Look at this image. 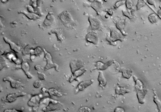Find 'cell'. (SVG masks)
<instances>
[{
    "mask_svg": "<svg viewBox=\"0 0 161 112\" xmlns=\"http://www.w3.org/2000/svg\"><path fill=\"white\" fill-rule=\"evenodd\" d=\"M3 81L9 82L11 87L13 88L19 89L24 86L23 84L20 81L13 79L9 76L4 78Z\"/></svg>",
    "mask_w": 161,
    "mask_h": 112,
    "instance_id": "obj_7",
    "label": "cell"
},
{
    "mask_svg": "<svg viewBox=\"0 0 161 112\" xmlns=\"http://www.w3.org/2000/svg\"><path fill=\"white\" fill-rule=\"evenodd\" d=\"M146 2V0H138L136 6L137 10H139L144 7L145 5Z\"/></svg>",
    "mask_w": 161,
    "mask_h": 112,
    "instance_id": "obj_25",
    "label": "cell"
},
{
    "mask_svg": "<svg viewBox=\"0 0 161 112\" xmlns=\"http://www.w3.org/2000/svg\"><path fill=\"white\" fill-rule=\"evenodd\" d=\"M107 12L108 13L109 15H112L113 14V11H112L111 10H109L107 11Z\"/></svg>",
    "mask_w": 161,
    "mask_h": 112,
    "instance_id": "obj_37",
    "label": "cell"
},
{
    "mask_svg": "<svg viewBox=\"0 0 161 112\" xmlns=\"http://www.w3.org/2000/svg\"><path fill=\"white\" fill-rule=\"evenodd\" d=\"M148 19L152 23H155L157 22L159 20V18L154 14H152L149 15Z\"/></svg>",
    "mask_w": 161,
    "mask_h": 112,
    "instance_id": "obj_24",
    "label": "cell"
},
{
    "mask_svg": "<svg viewBox=\"0 0 161 112\" xmlns=\"http://www.w3.org/2000/svg\"><path fill=\"white\" fill-rule=\"evenodd\" d=\"M47 89L45 88H43L41 89V91L43 93H47Z\"/></svg>",
    "mask_w": 161,
    "mask_h": 112,
    "instance_id": "obj_36",
    "label": "cell"
},
{
    "mask_svg": "<svg viewBox=\"0 0 161 112\" xmlns=\"http://www.w3.org/2000/svg\"><path fill=\"white\" fill-rule=\"evenodd\" d=\"M79 112H91V109L89 108L88 107H81L79 110Z\"/></svg>",
    "mask_w": 161,
    "mask_h": 112,
    "instance_id": "obj_30",
    "label": "cell"
},
{
    "mask_svg": "<svg viewBox=\"0 0 161 112\" xmlns=\"http://www.w3.org/2000/svg\"><path fill=\"white\" fill-rule=\"evenodd\" d=\"M114 61L113 60H110L105 63H103L100 62H97L96 65L97 68L101 70H105L108 67L114 63Z\"/></svg>",
    "mask_w": 161,
    "mask_h": 112,
    "instance_id": "obj_12",
    "label": "cell"
},
{
    "mask_svg": "<svg viewBox=\"0 0 161 112\" xmlns=\"http://www.w3.org/2000/svg\"><path fill=\"white\" fill-rule=\"evenodd\" d=\"M125 4L128 9H132L133 6V3L132 0H125Z\"/></svg>",
    "mask_w": 161,
    "mask_h": 112,
    "instance_id": "obj_27",
    "label": "cell"
},
{
    "mask_svg": "<svg viewBox=\"0 0 161 112\" xmlns=\"http://www.w3.org/2000/svg\"><path fill=\"white\" fill-rule=\"evenodd\" d=\"M4 41L6 43L9 45L10 48L12 50L16 52H19L21 50V48L14 42L11 41V40L9 39L6 37H4Z\"/></svg>",
    "mask_w": 161,
    "mask_h": 112,
    "instance_id": "obj_11",
    "label": "cell"
},
{
    "mask_svg": "<svg viewBox=\"0 0 161 112\" xmlns=\"http://www.w3.org/2000/svg\"><path fill=\"white\" fill-rule=\"evenodd\" d=\"M41 98L38 95L33 96L28 102V105L31 107L36 106L39 103Z\"/></svg>",
    "mask_w": 161,
    "mask_h": 112,
    "instance_id": "obj_14",
    "label": "cell"
},
{
    "mask_svg": "<svg viewBox=\"0 0 161 112\" xmlns=\"http://www.w3.org/2000/svg\"><path fill=\"white\" fill-rule=\"evenodd\" d=\"M41 80H37L35 81L33 83V86L35 88H39L42 86Z\"/></svg>",
    "mask_w": 161,
    "mask_h": 112,
    "instance_id": "obj_26",
    "label": "cell"
},
{
    "mask_svg": "<svg viewBox=\"0 0 161 112\" xmlns=\"http://www.w3.org/2000/svg\"><path fill=\"white\" fill-rule=\"evenodd\" d=\"M110 36L107 38V40L111 43H113L116 41H123L125 38L124 35L117 28H112L110 29Z\"/></svg>",
    "mask_w": 161,
    "mask_h": 112,
    "instance_id": "obj_3",
    "label": "cell"
},
{
    "mask_svg": "<svg viewBox=\"0 0 161 112\" xmlns=\"http://www.w3.org/2000/svg\"><path fill=\"white\" fill-rule=\"evenodd\" d=\"M43 50L44 53L45 57L47 61V64L44 68L45 70H47L54 68L56 71H58L59 66L53 62L51 54L47 51L44 49H43Z\"/></svg>",
    "mask_w": 161,
    "mask_h": 112,
    "instance_id": "obj_4",
    "label": "cell"
},
{
    "mask_svg": "<svg viewBox=\"0 0 161 112\" xmlns=\"http://www.w3.org/2000/svg\"><path fill=\"white\" fill-rule=\"evenodd\" d=\"M59 18L63 23L69 28H73L75 26V22L70 13L68 11L63 12L59 16Z\"/></svg>",
    "mask_w": 161,
    "mask_h": 112,
    "instance_id": "obj_2",
    "label": "cell"
},
{
    "mask_svg": "<svg viewBox=\"0 0 161 112\" xmlns=\"http://www.w3.org/2000/svg\"><path fill=\"white\" fill-rule=\"evenodd\" d=\"M86 39L88 42L94 44H97L99 40L97 34L92 32H89L87 34Z\"/></svg>",
    "mask_w": 161,
    "mask_h": 112,
    "instance_id": "obj_9",
    "label": "cell"
},
{
    "mask_svg": "<svg viewBox=\"0 0 161 112\" xmlns=\"http://www.w3.org/2000/svg\"><path fill=\"white\" fill-rule=\"evenodd\" d=\"M89 1L93 2H99L101 4L103 3L102 0H88Z\"/></svg>",
    "mask_w": 161,
    "mask_h": 112,
    "instance_id": "obj_34",
    "label": "cell"
},
{
    "mask_svg": "<svg viewBox=\"0 0 161 112\" xmlns=\"http://www.w3.org/2000/svg\"><path fill=\"white\" fill-rule=\"evenodd\" d=\"M160 2H161V0H160Z\"/></svg>",
    "mask_w": 161,
    "mask_h": 112,
    "instance_id": "obj_39",
    "label": "cell"
},
{
    "mask_svg": "<svg viewBox=\"0 0 161 112\" xmlns=\"http://www.w3.org/2000/svg\"><path fill=\"white\" fill-rule=\"evenodd\" d=\"M158 16L161 18V9L158 12Z\"/></svg>",
    "mask_w": 161,
    "mask_h": 112,
    "instance_id": "obj_38",
    "label": "cell"
},
{
    "mask_svg": "<svg viewBox=\"0 0 161 112\" xmlns=\"http://www.w3.org/2000/svg\"><path fill=\"white\" fill-rule=\"evenodd\" d=\"M4 112H22V111H19V110H17L15 109H6L4 110Z\"/></svg>",
    "mask_w": 161,
    "mask_h": 112,
    "instance_id": "obj_32",
    "label": "cell"
},
{
    "mask_svg": "<svg viewBox=\"0 0 161 112\" xmlns=\"http://www.w3.org/2000/svg\"><path fill=\"white\" fill-rule=\"evenodd\" d=\"M133 78L135 82V88L138 102L140 104H144L147 90L141 80L135 76L133 77Z\"/></svg>",
    "mask_w": 161,
    "mask_h": 112,
    "instance_id": "obj_1",
    "label": "cell"
},
{
    "mask_svg": "<svg viewBox=\"0 0 161 112\" xmlns=\"http://www.w3.org/2000/svg\"><path fill=\"white\" fill-rule=\"evenodd\" d=\"M125 21L124 20L121 19H118L115 22L116 28L119 30L123 34V29L125 26ZM124 35V34H123Z\"/></svg>",
    "mask_w": 161,
    "mask_h": 112,
    "instance_id": "obj_18",
    "label": "cell"
},
{
    "mask_svg": "<svg viewBox=\"0 0 161 112\" xmlns=\"http://www.w3.org/2000/svg\"><path fill=\"white\" fill-rule=\"evenodd\" d=\"M146 2L148 3L150 5L153 6L155 7L156 6V3L155 0H146Z\"/></svg>",
    "mask_w": 161,
    "mask_h": 112,
    "instance_id": "obj_31",
    "label": "cell"
},
{
    "mask_svg": "<svg viewBox=\"0 0 161 112\" xmlns=\"http://www.w3.org/2000/svg\"><path fill=\"white\" fill-rule=\"evenodd\" d=\"M47 93H48L51 96L61 97L62 96V94L61 92L53 88L47 89Z\"/></svg>",
    "mask_w": 161,
    "mask_h": 112,
    "instance_id": "obj_19",
    "label": "cell"
},
{
    "mask_svg": "<svg viewBox=\"0 0 161 112\" xmlns=\"http://www.w3.org/2000/svg\"><path fill=\"white\" fill-rule=\"evenodd\" d=\"M51 33H55L57 35L58 40L61 42L63 41L64 40V37L63 35L61 29H57L52 30Z\"/></svg>",
    "mask_w": 161,
    "mask_h": 112,
    "instance_id": "obj_21",
    "label": "cell"
},
{
    "mask_svg": "<svg viewBox=\"0 0 161 112\" xmlns=\"http://www.w3.org/2000/svg\"><path fill=\"white\" fill-rule=\"evenodd\" d=\"M155 96L154 97V101L157 106L159 112H161V101L159 99L157 93L154 91Z\"/></svg>",
    "mask_w": 161,
    "mask_h": 112,
    "instance_id": "obj_23",
    "label": "cell"
},
{
    "mask_svg": "<svg viewBox=\"0 0 161 112\" xmlns=\"http://www.w3.org/2000/svg\"><path fill=\"white\" fill-rule=\"evenodd\" d=\"M115 112H124V109L122 107H117L116 108L115 110Z\"/></svg>",
    "mask_w": 161,
    "mask_h": 112,
    "instance_id": "obj_33",
    "label": "cell"
},
{
    "mask_svg": "<svg viewBox=\"0 0 161 112\" xmlns=\"http://www.w3.org/2000/svg\"><path fill=\"white\" fill-rule=\"evenodd\" d=\"M21 69L24 72L27 77L29 79L33 78V75L30 72V66L27 62H22L21 64Z\"/></svg>",
    "mask_w": 161,
    "mask_h": 112,
    "instance_id": "obj_10",
    "label": "cell"
},
{
    "mask_svg": "<svg viewBox=\"0 0 161 112\" xmlns=\"http://www.w3.org/2000/svg\"><path fill=\"white\" fill-rule=\"evenodd\" d=\"M88 21L93 30H100L102 29V25L100 20L92 15L89 16Z\"/></svg>",
    "mask_w": 161,
    "mask_h": 112,
    "instance_id": "obj_5",
    "label": "cell"
},
{
    "mask_svg": "<svg viewBox=\"0 0 161 112\" xmlns=\"http://www.w3.org/2000/svg\"><path fill=\"white\" fill-rule=\"evenodd\" d=\"M102 4L99 2H93L90 6L97 12L98 14H100L103 10Z\"/></svg>",
    "mask_w": 161,
    "mask_h": 112,
    "instance_id": "obj_16",
    "label": "cell"
},
{
    "mask_svg": "<svg viewBox=\"0 0 161 112\" xmlns=\"http://www.w3.org/2000/svg\"><path fill=\"white\" fill-rule=\"evenodd\" d=\"M123 77L126 79H128L131 77L133 71L130 69L123 68L121 69Z\"/></svg>",
    "mask_w": 161,
    "mask_h": 112,
    "instance_id": "obj_17",
    "label": "cell"
},
{
    "mask_svg": "<svg viewBox=\"0 0 161 112\" xmlns=\"http://www.w3.org/2000/svg\"><path fill=\"white\" fill-rule=\"evenodd\" d=\"M26 95L24 92H19L9 94L5 98L2 99V101L4 102L11 103L15 101L18 98L25 96Z\"/></svg>",
    "mask_w": 161,
    "mask_h": 112,
    "instance_id": "obj_6",
    "label": "cell"
},
{
    "mask_svg": "<svg viewBox=\"0 0 161 112\" xmlns=\"http://www.w3.org/2000/svg\"><path fill=\"white\" fill-rule=\"evenodd\" d=\"M98 80L100 83V86L102 87L105 86L107 84V81L103 74L102 72H99V75L98 76Z\"/></svg>",
    "mask_w": 161,
    "mask_h": 112,
    "instance_id": "obj_20",
    "label": "cell"
},
{
    "mask_svg": "<svg viewBox=\"0 0 161 112\" xmlns=\"http://www.w3.org/2000/svg\"><path fill=\"white\" fill-rule=\"evenodd\" d=\"M130 91L129 89L122 87H118L115 89L116 93L119 95H124L125 94L129 93Z\"/></svg>",
    "mask_w": 161,
    "mask_h": 112,
    "instance_id": "obj_22",
    "label": "cell"
},
{
    "mask_svg": "<svg viewBox=\"0 0 161 112\" xmlns=\"http://www.w3.org/2000/svg\"><path fill=\"white\" fill-rule=\"evenodd\" d=\"M34 68L36 70L38 71L40 69V68H41V66H40L39 65H35Z\"/></svg>",
    "mask_w": 161,
    "mask_h": 112,
    "instance_id": "obj_35",
    "label": "cell"
},
{
    "mask_svg": "<svg viewBox=\"0 0 161 112\" xmlns=\"http://www.w3.org/2000/svg\"><path fill=\"white\" fill-rule=\"evenodd\" d=\"M38 77L40 80H44L46 79V75L43 73L38 72Z\"/></svg>",
    "mask_w": 161,
    "mask_h": 112,
    "instance_id": "obj_29",
    "label": "cell"
},
{
    "mask_svg": "<svg viewBox=\"0 0 161 112\" xmlns=\"http://www.w3.org/2000/svg\"><path fill=\"white\" fill-rule=\"evenodd\" d=\"M83 66V62L79 60H74L71 61L70 63V68L73 74L76 71L82 68Z\"/></svg>",
    "mask_w": 161,
    "mask_h": 112,
    "instance_id": "obj_8",
    "label": "cell"
},
{
    "mask_svg": "<svg viewBox=\"0 0 161 112\" xmlns=\"http://www.w3.org/2000/svg\"><path fill=\"white\" fill-rule=\"evenodd\" d=\"M125 3V0H121V1H119L115 4L114 8L117 9L120 6L123 5Z\"/></svg>",
    "mask_w": 161,
    "mask_h": 112,
    "instance_id": "obj_28",
    "label": "cell"
},
{
    "mask_svg": "<svg viewBox=\"0 0 161 112\" xmlns=\"http://www.w3.org/2000/svg\"><path fill=\"white\" fill-rule=\"evenodd\" d=\"M93 82V80L83 81L78 84L77 88V89L79 91H83L85 89L91 85Z\"/></svg>",
    "mask_w": 161,
    "mask_h": 112,
    "instance_id": "obj_13",
    "label": "cell"
},
{
    "mask_svg": "<svg viewBox=\"0 0 161 112\" xmlns=\"http://www.w3.org/2000/svg\"><path fill=\"white\" fill-rule=\"evenodd\" d=\"M86 71L84 69H80L76 71L73 74V75L71 76L69 79L70 83L72 82L74 80L76 79L80 76L83 74Z\"/></svg>",
    "mask_w": 161,
    "mask_h": 112,
    "instance_id": "obj_15",
    "label": "cell"
}]
</instances>
